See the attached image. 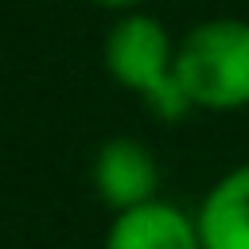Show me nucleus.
<instances>
[{"mask_svg":"<svg viewBox=\"0 0 249 249\" xmlns=\"http://www.w3.org/2000/svg\"><path fill=\"white\" fill-rule=\"evenodd\" d=\"M202 249H249V163L226 171L195 210Z\"/></svg>","mask_w":249,"mask_h":249,"instance_id":"5","label":"nucleus"},{"mask_svg":"<svg viewBox=\"0 0 249 249\" xmlns=\"http://www.w3.org/2000/svg\"><path fill=\"white\" fill-rule=\"evenodd\" d=\"M101 249H202L195 214H183L175 202H144L113 218Z\"/></svg>","mask_w":249,"mask_h":249,"instance_id":"4","label":"nucleus"},{"mask_svg":"<svg viewBox=\"0 0 249 249\" xmlns=\"http://www.w3.org/2000/svg\"><path fill=\"white\" fill-rule=\"evenodd\" d=\"M175 78L191 109L233 113L249 105V19L218 16L195 23L175 51Z\"/></svg>","mask_w":249,"mask_h":249,"instance_id":"1","label":"nucleus"},{"mask_svg":"<svg viewBox=\"0 0 249 249\" xmlns=\"http://www.w3.org/2000/svg\"><path fill=\"white\" fill-rule=\"evenodd\" d=\"M89 4H97V8H109V12H124V16H132V12H140L148 0H89Z\"/></svg>","mask_w":249,"mask_h":249,"instance_id":"6","label":"nucleus"},{"mask_svg":"<svg viewBox=\"0 0 249 249\" xmlns=\"http://www.w3.org/2000/svg\"><path fill=\"white\" fill-rule=\"evenodd\" d=\"M175 51L179 43H171L167 27L148 16V12H132L121 16L109 35H105V70L117 86L140 93V101L163 117V121H179L191 101L175 78Z\"/></svg>","mask_w":249,"mask_h":249,"instance_id":"2","label":"nucleus"},{"mask_svg":"<svg viewBox=\"0 0 249 249\" xmlns=\"http://www.w3.org/2000/svg\"><path fill=\"white\" fill-rule=\"evenodd\" d=\"M156 183H160V167H156L152 152L140 140L113 136L97 148V156H93V191L117 214L136 210L144 202H156Z\"/></svg>","mask_w":249,"mask_h":249,"instance_id":"3","label":"nucleus"}]
</instances>
